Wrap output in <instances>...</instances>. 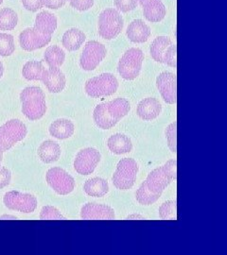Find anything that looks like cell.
I'll return each instance as SVG.
<instances>
[{
  "instance_id": "obj_9",
  "label": "cell",
  "mask_w": 227,
  "mask_h": 255,
  "mask_svg": "<svg viewBox=\"0 0 227 255\" xmlns=\"http://www.w3.org/2000/svg\"><path fill=\"white\" fill-rule=\"evenodd\" d=\"M3 202L8 209L24 214L33 213L38 204L36 197L28 193L18 191L7 192L4 195Z\"/></svg>"
},
{
  "instance_id": "obj_17",
  "label": "cell",
  "mask_w": 227,
  "mask_h": 255,
  "mask_svg": "<svg viewBox=\"0 0 227 255\" xmlns=\"http://www.w3.org/2000/svg\"><path fill=\"white\" fill-rule=\"evenodd\" d=\"M126 34L129 40L136 44H142L151 36V28L141 19H136L128 26Z\"/></svg>"
},
{
  "instance_id": "obj_27",
  "label": "cell",
  "mask_w": 227,
  "mask_h": 255,
  "mask_svg": "<svg viewBox=\"0 0 227 255\" xmlns=\"http://www.w3.org/2000/svg\"><path fill=\"white\" fill-rule=\"evenodd\" d=\"M45 71V66L42 62L29 61L23 66L22 76L27 81H42Z\"/></svg>"
},
{
  "instance_id": "obj_40",
  "label": "cell",
  "mask_w": 227,
  "mask_h": 255,
  "mask_svg": "<svg viewBox=\"0 0 227 255\" xmlns=\"http://www.w3.org/2000/svg\"><path fill=\"white\" fill-rule=\"evenodd\" d=\"M127 219H145V218H144V217H142V216H140V215H136V214H134V215L128 216Z\"/></svg>"
},
{
  "instance_id": "obj_8",
  "label": "cell",
  "mask_w": 227,
  "mask_h": 255,
  "mask_svg": "<svg viewBox=\"0 0 227 255\" xmlns=\"http://www.w3.org/2000/svg\"><path fill=\"white\" fill-rule=\"evenodd\" d=\"M137 172L138 164L134 159H121L113 175V183L119 190H128L134 186Z\"/></svg>"
},
{
  "instance_id": "obj_7",
  "label": "cell",
  "mask_w": 227,
  "mask_h": 255,
  "mask_svg": "<svg viewBox=\"0 0 227 255\" xmlns=\"http://www.w3.org/2000/svg\"><path fill=\"white\" fill-rule=\"evenodd\" d=\"M124 26L122 15L116 9H104L99 17V33L105 40H112L118 36Z\"/></svg>"
},
{
  "instance_id": "obj_30",
  "label": "cell",
  "mask_w": 227,
  "mask_h": 255,
  "mask_svg": "<svg viewBox=\"0 0 227 255\" xmlns=\"http://www.w3.org/2000/svg\"><path fill=\"white\" fill-rule=\"evenodd\" d=\"M15 51L13 36L8 33H0V56L8 57Z\"/></svg>"
},
{
  "instance_id": "obj_5",
  "label": "cell",
  "mask_w": 227,
  "mask_h": 255,
  "mask_svg": "<svg viewBox=\"0 0 227 255\" xmlns=\"http://www.w3.org/2000/svg\"><path fill=\"white\" fill-rule=\"evenodd\" d=\"M26 125L19 119H10L0 126V150L8 151L27 136Z\"/></svg>"
},
{
  "instance_id": "obj_36",
  "label": "cell",
  "mask_w": 227,
  "mask_h": 255,
  "mask_svg": "<svg viewBox=\"0 0 227 255\" xmlns=\"http://www.w3.org/2000/svg\"><path fill=\"white\" fill-rule=\"evenodd\" d=\"M69 3L74 9L85 11L93 7L94 0H69Z\"/></svg>"
},
{
  "instance_id": "obj_44",
  "label": "cell",
  "mask_w": 227,
  "mask_h": 255,
  "mask_svg": "<svg viewBox=\"0 0 227 255\" xmlns=\"http://www.w3.org/2000/svg\"><path fill=\"white\" fill-rule=\"evenodd\" d=\"M2 160H3V152L0 150V165H1V163H2Z\"/></svg>"
},
{
  "instance_id": "obj_45",
  "label": "cell",
  "mask_w": 227,
  "mask_h": 255,
  "mask_svg": "<svg viewBox=\"0 0 227 255\" xmlns=\"http://www.w3.org/2000/svg\"><path fill=\"white\" fill-rule=\"evenodd\" d=\"M2 2H3V0H0V5L2 4Z\"/></svg>"
},
{
  "instance_id": "obj_18",
  "label": "cell",
  "mask_w": 227,
  "mask_h": 255,
  "mask_svg": "<svg viewBox=\"0 0 227 255\" xmlns=\"http://www.w3.org/2000/svg\"><path fill=\"white\" fill-rule=\"evenodd\" d=\"M162 112V105L155 98H147L137 105V116L143 120H154L159 117Z\"/></svg>"
},
{
  "instance_id": "obj_15",
  "label": "cell",
  "mask_w": 227,
  "mask_h": 255,
  "mask_svg": "<svg viewBox=\"0 0 227 255\" xmlns=\"http://www.w3.org/2000/svg\"><path fill=\"white\" fill-rule=\"evenodd\" d=\"M42 82L50 93L57 94L63 91L65 87V76L59 67H48L43 75Z\"/></svg>"
},
{
  "instance_id": "obj_2",
  "label": "cell",
  "mask_w": 227,
  "mask_h": 255,
  "mask_svg": "<svg viewBox=\"0 0 227 255\" xmlns=\"http://www.w3.org/2000/svg\"><path fill=\"white\" fill-rule=\"evenodd\" d=\"M131 110L130 102L123 98L100 103L93 113V119L96 125L103 129L114 127L120 119L126 117Z\"/></svg>"
},
{
  "instance_id": "obj_29",
  "label": "cell",
  "mask_w": 227,
  "mask_h": 255,
  "mask_svg": "<svg viewBox=\"0 0 227 255\" xmlns=\"http://www.w3.org/2000/svg\"><path fill=\"white\" fill-rule=\"evenodd\" d=\"M18 15L12 9H0V30H12L17 26Z\"/></svg>"
},
{
  "instance_id": "obj_31",
  "label": "cell",
  "mask_w": 227,
  "mask_h": 255,
  "mask_svg": "<svg viewBox=\"0 0 227 255\" xmlns=\"http://www.w3.org/2000/svg\"><path fill=\"white\" fill-rule=\"evenodd\" d=\"M159 216L162 219L176 220L177 219L176 201H169L164 202L159 208Z\"/></svg>"
},
{
  "instance_id": "obj_12",
  "label": "cell",
  "mask_w": 227,
  "mask_h": 255,
  "mask_svg": "<svg viewBox=\"0 0 227 255\" xmlns=\"http://www.w3.org/2000/svg\"><path fill=\"white\" fill-rule=\"evenodd\" d=\"M100 151L94 147L83 148L76 155L74 160V168L81 175H90L94 172L100 162Z\"/></svg>"
},
{
  "instance_id": "obj_10",
  "label": "cell",
  "mask_w": 227,
  "mask_h": 255,
  "mask_svg": "<svg viewBox=\"0 0 227 255\" xmlns=\"http://www.w3.org/2000/svg\"><path fill=\"white\" fill-rule=\"evenodd\" d=\"M107 49L98 41H89L85 44L80 58V65L85 71H92L106 57Z\"/></svg>"
},
{
  "instance_id": "obj_20",
  "label": "cell",
  "mask_w": 227,
  "mask_h": 255,
  "mask_svg": "<svg viewBox=\"0 0 227 255\" xmlns=\"http://www.w3.org/2000/svg\"><path fill=\"white\" fill-rule=\"evenodd\" d=\"M34 28L44 35H52L57 28V18L49 11H41L36 15Z\"/></svg>"
},
{
  "instance_id": "obj_33",
  "label": "cell",
  "mask_w": 227,
  "mask_h": 255,
  "mask_svg": "<svg viewBox=\"0 0 227 255\" xmlns=\"http://www.w3.org/2000/svg\"><path fill=\"white\" fill-rule=\"evenodd\" d=\"M177 46L171 45L168 47L166 54L164 56V64H168L172 67L176 68L177 66Z\"/></svg>"
},
{
  "instance_id": "obj_23",
  "label": "cell",
  "mask_w": 227,
  "mask_h": 255,
  "mask_svg": "<svg viewBox=\"0 0 227 255\" xmlns=\"http://www.w3.org/2000/svg\"><path fill=\"white\" fill-rule=\"evenodd\" d=\"M107 146L113 153L118 155L128 153L133 148L131 139L121 133H117L110 137L107 141Z\"/></svg>"
},
{
  "instance_id": "obj_28",
  "label": "cell",
  "mask_w": 227,
  "mask_h": 255,
  "mask_svg": "<svg viewBox=\"0 0 227 255\" xmlns=\"http://www.w3.org/2000/svg\"><path fill=\"white\" fill-rule=\"evenodd\" d=\"M44 59L48 67H60L64 64L65 53L60 46H48L44 53Z\"/></svg>"
},
{
  "instance_id": "obj_11",
  "label": "cell",
  "mask_w": 227,
  "mask_h": 255,
  "mask_svg": "<svg viewBox=\"0 0 227 255\" xmlns=\"http://www.w3.org/2000/svg\"><path fill=\"white\" fill-rule=\"evenodd\" d=\"M48 185L59 195H68L75 188V180L63 168L52 167L45 175Z\"/></svg>"
},
{
  "instance_id": "obj_21",
  "label": "cell",
  "mask_w": 227,
  "mask_h": 255,
  "mask_svg": "<svg viewBox=\"0 0 227 255\" xmlns=\"http://www.w3.org/2000/svg\"><path fill=\"white\" fill-rule=\"evenodd\" d=\"M48 130L51 136L64 140L72 136L75 127L69 119H60L51 123Z\"/></svg>"
},
{
  "instance_id": "obj_14",
  "label": "cell",
  "mask_w": 227,
  "mask_h": 255,
  "mask_svg": "<svg viewBox=\"0 0 227 255\" xmlns=\"http://www.w3.org/2000/svg\"><path fill=\"white\" fill-rule=\"evenodd\" d=\"M156 85L164 101L175 104L177 101V78L172 72H162L156 79Z\"/></svg>"
},
{
  "instance_id": "obj_38",
  "label": "cell",
  "mask_w": 227,
  "mask_h": 255,
  "mask_svg": "<svg viewBox=\"0 0 227 255\" xmlns=\"http://www.w3.org/2000/svg\"><path fill=\"white\" fill-rule=\"evenodd\" d=\"M11 180V173L8 168H0V189L8 186Z\"/></svg>"
},
{
  "instance_id": "obj_39",
  "label": "cell",
  "mask_w": 227,
  "mask_h": 255,
  "mask_svg": "<svg viewBox=\"0 0 227 255\" xmlns=\"http://www.w3.org/2000/svg\"><path fill=\"white\" fill-rule=\"evenodd\" d=\"M67 0H44V6L50 9H61L64 7Z\"/></svg>"
},
{
  "instance_id": "obj_16",
  "label": "cell",
  "mask_w": 227,
  "mask_h": 255,
  "mask_svg": "<svg viewBox=\"0 0 227 255\" xmlns=\"http://www.w3.org/2000/svg\"><path fill=\"white\" fill-rule=\"evenodd\" d=\"M81 218L83 219H116L115 211L110 206L98 203H86L81 210Z\"/></svg>"
},
{
  "instance_id": "obj_3",
  "label": "cell",
  "mask_w": 227,
  "mask_h": 255,
  "mask_svg": "<svg viewBox=\"0 0 227 255\" xmlns=\"http://www.w3.org/2000/svg\"><path fill=\"white\" fill-rule=\"evenodd\" d=\"M22 113L27 119L35 121L42 119L46 113V103L44 92L36 86L25 88L20 93Z\"/></svg>"
},
{
  "instance_id": "obj_37",
  "label": "cell",
  "mask_w": 227,
  "mask_h": 255,
  "mask_svg": "<svg viewBox=\"0 0 227 255\" xmlns=\"http://www.w3.org/2000/svg\"><path fill=\"white\" fill-rule=\"evenodd\" d=\"M21 2L23 7L31 12H35L44 7V0H21Z\"/></svg>"
},
{
  "instance_id": "obj_32",
  "label": "cell",
  "mask_w": 227,
  "mask_h": 255,
  "mask_svg": "<svg viewBox=\"0 0 227 255\" xmlns=\"http://www.w3.org/2000/svg\"><path fill=\"white\" fill-rule=\"evenodd\" d=\"M177 122L174 121L171 125H169L166 129V137L168 141V146L173 153L177 152Z\"/></svg>"
},
{
  "instance_id": "obj_35",
  "label": "cell",
  "mask_w": 227,
  "mask_h": 255,
  "mask_svg": "<svg viewBox=\"0 0 227 255\" xmlns=\"http://www.w3.org/2000/svg\"><path fill=\"white\" fill-rule=\"evenodd\" d=\"M138 0H115L116 8L121 12H129L136 9Z\"/></svg>"
},
{
  "instance_id": "obj_19",
  "label": "cell",
  "mask_w": 227,
  "mask_h": 255,
  "mask_svg": "<svg viewBox=\"0 0 227 255\" xmlns=\"http://www.w3.org/2000/svg\"><path fill=\"white\" fill-rule=\"evenodd\" d=\"M61 147L58 143L51 140L43 142L38 147V156L45 164H52L57 162L61 157Z\"/></svg>"
},
{
  "instance_id": "obj_4",
  "label": "cell",
  "mask_w": 227,
  "mask_h": 255,
  "mask_svg": "<svg viewBox=\"0 0 227 255\" xmlns=\"http://www.w3.org/2000/svg\"><path fill=\"white\" fill-rule=\"evenodd\" d=\"M143 61L144 53L141 49L136 47L128 49L118 62V73L122 79L133 81L139 76Z\"/></svg>"
},
{
  "instance_id": "obj_42",
  "label": "cell",
  "mask_w": 227,
  "mask_h": 255,
  "mask_svg": "<svg viewBox=\"0 0 227 255\" xmlns=\"http://www.w3.org/2000/svg\"><path fill=\"white\" fill-rule=\"evenodd\" d=\"M3 74H4V66L2 62H0V79L3 77Z\"/></svg>"
},
{
  "instance_id": "obj_1",
  "label": "cell",
  "mask_w": 227,
  "mask_h": 255,
  "mask_svg": "<svg viewBox=\"0 0 227 255\" xmlns=\"http://www.w3.org/2000/svg\"><path fill=\"white\" fill-rule=\"evenodd\" d=\"M177 178V162L168 161L148 175L136 193V201L142 205H152L159 200L164 190Z\"/></svg>"
},
{
  "instance_id": "obj_22",
  "label": "cell",
  "mask_w": 227,
  "mask_h": 255,
  "mask_svg": "<svg viewBox=\"0 0 227 255\" xmlns=\"http://www.w3.org/2000/svg\"><path fill=\"white\" fill-rule=\"evenodd\" d=\"M86 36L79 28H70L63 35L62 44L68 51H76L82 46Z\"/></svg>"
},
{
  "instance_id": "obj_34",
  "label": "cell",
  "mask_w": 227,
  "mask_h": 255,
  "mask_svg": "<svg viewBox=\"0 0 227 255\" xmlns=\"http://www.w3.org/2000/svg\"><path fill=\"white\" fill-rule=\"evenodd\" d=\"M41 219H64V217L59 212V210L56 209L52 206H45L41 210L40 214Z\"/></svg>"
},
{
  "instance_id": "obj_25",
  "label": "cell",
  "mask_w": 227,
  "mask_h": 255,
  "mask_svg": "<svg viewBox=\"0 0 227 255\" xmlns=\"http://www.w3.org/2000/svg\"><path fill=\"white\" fill-rule=\"evenodd\" d=\"M83 190L88 196L101 198L109 191V184L106 180L97 177L87 180L83 185Z\"/></svg>"
},
{
  "instance_id": "obj_13",
  "label": "cell",
  "mask_w": 227,
  "mask_h": 255,
  "mask_svg": "<svg viewBox=\"0 0 227 255\" xmlns=\"http://www.w3.org/2000/svg\"><path fill=\"white\" fill-rule=\"evenodd\" d=\"M51 41V35H44L34 27H27L19 35V44L26 51H34L43 48Z\"/></svg>"
},
{
  "instance_id": "obj_24",
  "label": "cell",
  "mask_w": 227,
  "mask_h": 255,
  "mask_svg": "<svg viewBox=\"0 0 227 255\" xmlns=\"http://www.w3.org/2000/svg\"><path fill=\"white\" fill-rule=\"evenodd\" d=\"M143 13L148 21L157 23L165 18L167 10L161 0H153L143 7Z\"/></svg>"
},
{
  "instance_id": "obj_26",
  "label": "cell",
  "mask_w": 227,
  "mask_h": 255,
  "mask_svg": "<svg viewBox=\"0 0 227 255\" xmlns=\"http://www.w3.org/2000/svg\"><path fill=\"white\" fill-rule=\"evenodd\" d=\"M172 45V41L169 37L158 36L155 38L151 46V56L157 63L164 64V56L168 47Z\"/></svg>"
},
{
  "instance_id": "obj_41",
  "label": "cell",
  "mask_w": 227,
  "mask_h": 255,
  "mask_svg": "<svg viewBox=\"0 0 227 255\" xmlns=\"http://www.w3.org/2000/svg\"><path fill=\"white\" fill-rule=\"evenodd\" d=\"M151 1H153V0H138V2L140 3V5H141L142 7H144L146 4H148V3L151 2Z\"/></svg>"
},
{
  "instance_id": "obj_43",
  "label": "cell",
  "mask_w": 227,
  "mask_h": 255,
  "mask_svg": "<svg viewBox=\"0 0 227 255\" xmlns=\"http://www.w3.org/2000/svg\"><path fill=\"white\" fill-rule=\"evenodd\" d=\"M0 219H17L16 217H10V216H3V217H1Z\"/></svg>"
},
{
  "instance_id": "obj_6",
  "label": "cell",
  "mask_w": 227,
  "mask_h": 255,
  "mask_svg": "<svg viewBox=\"0 0 227 255\" xmlns=\"http://www.w3.org/2000/svg\"><path fill=\"white\" fill-rule=\"evenodd\" d=\"M118 88V79L111 73H103L88 80L85 92L92 98H103L114 95Z\"/></svg>"
}]
</instances>
